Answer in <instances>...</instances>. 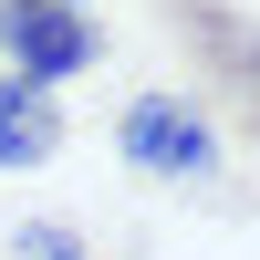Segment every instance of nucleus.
<instances>
[{
  "instance_id": "f257e3e1",
  "label": "nucleus",
  "mask_w": 260,
  "mask_h": 260,
  "mask_svg": "<svg viewBox=\"0 0 260 260\" xmlns=\"http://www.w3.org/2000/svg\"><path fill=\"white\" fill-rule=\"evenodd\" d=\"M115 146H125V167H146V177H208V167H219V125H208L187 94H136L115 115Z\"/></svg>"
},
{
  "instance_id": "f03ea898",
  "label": "nucleus",
  "mask_w": 260,
  "mask_h": 260,
  "mask_svg": "<svg viewBox=\"0 0 260 260\" xmlns=\"http://www.w3.org/2000/svg\"><path fill=\"white\" fill-rule=\"evenodd\" d=\"M0 52H11V83H42L52 94L62 73L94 62V21L52 11V0H0Z\"/></svg>"
},
{
  "instance_id": "7ed1b4c3",
  "label": "nucleus",
  "mask_w": 260,
  "mask_h": 260,
  "mask_svg": "<svg viewBox=\"0 0 260 260\" xmlns=\"http://www.w3.org/2000/svg\"><path fill=\"white\" fill-rule=\"evenodd\" d=\"M167 21L187 31L219 94H250V0H167Z\"/></svg>"
},
{
  "instance_id": "20e7f679",
  "label": "nucleus",
  "mask_w": 260,
  "mask_h": 260,
  "mask_svg": "<svg viewBox=\"0 0 260 260\" xmlns=\"http://www.w3.org/2000/svg\"><path fill=\"white\" fill-rule=\"evenodd\" d=\"M52 156H62V104L0 73V167H52Z\"/></svg>"
},
{
  "instance_id": "39448f33",
  "label": "nucleus",
  "mask_w": 260,
  "mask_h": 260,
  "mask_svg": "<svg viewBox=\"0 0 260 260\" xmlns=\"http://www.w3.org/2000/svg\"><path fill=\"white\" fill-rule=\"evenodd\" d=\"M11 250H21V260H94L62 219H21V240H11Z\"/></svg>"
},
{
  "instance_id": "423d86ee",
  "label": "nucleus",
  "mask_w": 260,
  "mask_h": 260,
  "mask_svg": "<svg viewBox=\"0 0 260 260\" xmlns=\"http://www.w3.org/2000/svg\"><path fill=\"white\" fill-rule=\"evenodd\" d=\"M52 11H83V0H52Z\"/></svg>"
}]
</instances>
